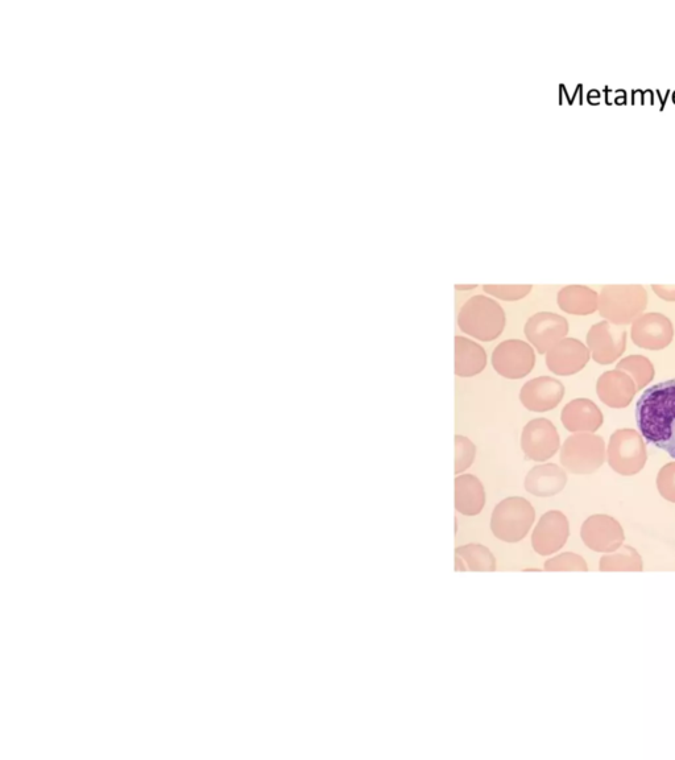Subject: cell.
Masks as SVG:
<instances>
[{
  "mask_svg": "<svg viewBox=\"0 0 675 760\" xmlns=\"http://www.w3.org/2000/svg\"><path fill=\"white\" fill-rule=\"evenodd\" d=\"M636 423L649 444L675 460V379L644 391L636 404Z\"/></svg>",
  "mask_w": 675,
  "mask_h": 760,
  "instance_id": "1",
  "label": "cell"
},
{
  "mask_svg": "<svg viewBox=\"0 0 675 760\" xmlns=\"http://www.w3.org/2000/svg\"><path fill=\"white\" fill-rule=\"evenodd\" d=\"M507 324V316L491 297L476 295L467 300L458 313V326L463 333L482 342L498 340Z\"/></svg>",
  "mask_w": 675,
  "mask_h": 760,
  "instance_id": "2",
  "label": "cell"
},
{
  "mask_svg": "<svg viewBox=\"0 0 675 760\" xmlns=\"http://www.w3.org/2000/svg\"><path fill=\"white\" fill-rule=\"evenodd\" d=\"M648 305V292L643 285H606L599 296V313L611 324L628 325Z\"/></svg>",
  "mask_w": 675,
  "mask_h": 760,
  "instance_id": "3",
  "label": "cell"
},
{
  "mask_svg": "<svg viewBox=\"0 0 675 760\" xmlns=\"http://www.w3.org/2000/svg\"><path fill=\"white\" fill-rule=\"evenodd\" d=\"M536 520L532 503L521 497H509L496 505L491 516V531L504 543H519L528 535Z\"/></svg>",
  "mask_w": 675,
  "mask_h": 760,
  "instance_id": "4",
  "label": "cell"
},
{
  "mask_svg": "<svg viewBox=\"0 0 675 760\" xmlns=\"http://www.w3.org/2000/svg\"><path fill=\"white\" fill-rule=\"evenodd\" d=\"M607 456L611 469L624 477L640 473L648 460L643 436L629 428L612 433Z\"/></svg>",
  "mask_w": 675,
  "mask_h": 760,
  "instance_id": "5",
  "label": "cell"
},
{
  "mask_svg": "<svg viewBox=\"0 0 675 760\" xmlns=\"http://www.w3.org/2000/svg\"><path fill=\"white\" fill-rule=\"evenodd\" d=\"M606 444L600 436L577 433L566 439L561 449V464L573 474H591L604 464Z\"/></svg>",
  "mask_w": 675,
  "mask_h": 760,
  "instance_id": "6",
  "label": "cell"
},
{
  "mask_svg": "<svg viewBox=\"0 0 675 760\" xmlns=\"http://www.w3.org/2000/svg\"><path fill=\"white\" fill-rule=\"evenodd\" d=\"M492 367L505 379L528 377L536 365V353L528 342L507 340L496 346L491 357Z\"/></svg>",
  "mask_w": 675,
  "mask_h": 760,
  "instance_id": "7",
  "label": "cell"
},
{
  "mask_svg": "<svg viewBox=\"0 0 675 760\" xmlns=\"http://www.w3.org/2000/svg\"><path fill=\"white\" fill-rule=\"evenodd\" d=\"M561 446L556 425L544 417L530 420L521 433V449L528 460L545 462L554 457Z\"/></svg>",
  "mask_w": 675,
  "mask_h": 760,
  "instance_id": "8",
  "label": "cell"
},
{
  "mask_svg": "<svg viewBox=\"0 0 675 760\" xmlns=\"http://www.w3.org/2000/svg\"><path fill=\"white\" fill-rule=\"evenodd\" d=\"M588 350L600 365H611L627 348V332L610 321L595 324L587 334Z\"/></svg>",
  "mask_w": 675,
  "mask_h": 760,
  "instance_id": "9",
  "label": "cell"
},
{
  "mask_svg": "<svg viewBox=\"0 0 675 760\" xmlns=\"http://www.w3.org/2000/svg\"><path fill=\"white\" fill-rule=\"evenodd\" d=\"M524 333L533 348L545 354L567 336L569 322L557 313L540 312L529 317Z\"/></svg>",
  "mask_w": 675,
  "mask_h": 760,
  "instance_id": "10",
  "label": "cell"
},
{
  "mask_svg": "<svg viewBox=\"0 0 675 760\" xmlns=\"http://www.w3.org/2000/svg\"><path fill=\"white\" fill-rule=\"evenodd\" d=\"M581 538L591 551L612 553L623 545L625 535L621 524L612 516L592 515L583 523Z\"/></svg>",
  "mask_w": 675,
  "mask_h": 760,
  "instance_id": "11",
  "label": "cell"
},
{
  "mask_svg": "<svg viewBox=\"0 0 675 760\" xmlns=\"http://www.w3.org/2000/svg\"><path fill=\"white\" fill-rule=\"evenodd\" d=\"M674 328L672 321L661 313H645L633 321V344L646 350H662L672 344Z\"/></svg>",
  "mask_w": 675,
  "mask_h": 760,
  "instance_id": "12",
  "label": "cell"
},
{
  "mask_svg": "<svg viewBox=\"0 0 675 760\" xmlns=\"http://www.w3.org/2000/svg\"><path fill=\"white\" fill-rule=\"evenodd\" d=\"M570 536V524L561 511H549L541 516L532 535L534 552L550 556L563 548Z\"/></svg>",
  "mask_w": 675,
  "mask_h": 760,
  "instance_id": "13",
  "label": "cell"
},
{
  "mask_svg": "<svg viewBox=\"0 0 675 760\" xmlns=\"http://www.w3.org/2000/svg\"><path fill=\"white\" fill-rule=\"evenodd\" d=\"M590 361V350L575 338H563L546 353V366L559 377H569L585 369Z\"/></svg>",
  "mask_w": 675,
  "mask_h": 760,
  "instance_id": "14",
  "label": "cell"
},
{
  "mask_svg": "<svg viewBox=\"0 0 675 760\" xmlns=\"http://www.w3.org/2000/svg\"><path fill=\"white\" fill-rule=\"evenodd\" d=\"M565 396V386L552 377H538L525 383L520 391V402L530 412L554 410Z\"/></svg>",
  "mask_w": 675,
  "mask_h": 760,
  "instance_id": "15",
  "label": "cell"
},
{
  "mask_svg": "<svg viewBox=\"0 0 675 760\" xmlns=\"http://www.w3.org/2000/svg\"><path fill=\"white\" fill-rule=\"evenodd\" d=\"M599 399L611 408H625L635 398L637 387L627 373L612 370L604 373L596 384Z\"/></svg>",
  "mask_w": 675,
  "mask_h": 760,
  "instance_id": "16",
  "label": "cell"
},
{
  "mask_svg": "<svg viewBox=\"0 0 675 760\" xmlns=\"http://www.w3.org/2000/svg\"><path fill=\"white\" fill-rule=\"evenodd\" d=\"M563 427L573 433H594L603 425L604 417L592 400L575 399L562 410Z\"/></svg>",
  "mask_w": 675,
  "mask_h": 760,
  "instance_id": "17",
  "label": "cell"
},
{
  "mask_svg": "<svg viewBox=\"0 0 675 760\" xmlns=\"http://www.w3.org/2000/svg\"><path fill=\"white\" fill-rule=\"evenodd\" d=\"M567 475L556 464L534 466L525 478V490L538 498H550L565 489Z\"/></svg>",
  "mask_w": 675,
  "mask_h": 760,
  "instance_id": "18",
  "label": "cell"
},
{
  "mask_svg": "<svg viewBox=\"0 0 675 760\" xmlns=\"http://www.w3.org/2000/svg\"><path fill=\"white\" fill-rule=\"evenodd\" d=\"M486 506V491L479 478L472 474L455 478V508L459 514L476 516Z\"/></svg>",
  "mask_w": 675,
  "mask_h": 760,
  "instance_id": "19",
  "label": "cell"
},
{
  "mask_svg": "<svg viewBox=\"0 0 675 760\" xmlns=\"http://www.w3.org/2000/svg\"><path fill=\"white\" fill-rule=\"evenodd\" d=\"M487 353L483 346L469 338L455 337V375L472 378L482 374L487 366Z\"/></svg>",
  "mask_w": 675,
  "mask_h": 760,
  "instance_id": "20",
  "label": "cell"
},
{
  "mask_svg": "<svg viewBox=\"0 0 675 760\" xmlns=\"http://www.w3.org/2000/svg\"><path fill=\"white\" fill-rule=\"evenodd\" d=\"M557 303L569 315L587 316L598 311L599 295L585 285H569L559 291Z\"/></svg>",
  "mask_w": 675,
  "mask_h": 760,
  "instance_id": "21",
  "label": "cell"
},
{
  "mask_svg": "<svg viewBox=\"0 0 675 760\" xmlns=\"http://www.w3.org/2000/svg\"><path fill=\"white\" fill-rule=\"evenodd\" d=\"M455 569L458 572H495L496 559L482 544H467L455 549Z\"/></svg>",
  "mask_w": 675,
  "mask_h": 760,
  "instance_id": "22",
  "label": "cell"
},
{
  "mask_svg": "<svg viewBox=\"0 0 675 760\" xmlns=\"http://www.w3.org/2000/svg\"><path fill=\"white\" fill-rule=\"evenodd\" d=\"M599 569L602 572H641L644 569V563L635 548L625 545L623 548L620 547L619 552L603 556L600 559Z\"/></svg>",
  "mask_w": 675,
  "mask_h": 760,
  "instance_id": "23",
  "label": "cell"
},
{
  "mask_svg": "<svg viewBox=\"0 0 675 760\" xmlns=\"http://www.w3.org/2000/svg\"><path fill=\"white\" fill-rule=\"evenodd\" d=\"M616 370L624 371L636 383L637 391L648 386L656 375L652 362L644 355H629L617 363Z\"/></svg>",
  "mask_w": 675,
  "mask_h": 760,
  "instance_id": "24",
  "label": "cell"
},
{
  "mask_svg": "<svg viewBox=\"0 0 675 760\" xmlns=\"http://www.w3.org/2000/svg\"><path fill=\"white\" fill-rule=\"evenodd\" d=\"M545 570L548 572H587L588 567L582 556L567 552L546 561Z\"/></svg>",
  "mask_w": 675,
  "mask_h": 760,
  "instance_id": "25",
  "label": "cell"
},
{
  "mask_svg": "<svg viewBox=\"0 0 675 760\" xmlns=\"http://www.w3.org/2000/svg\"><path fill=\"white\" fill-rule=\"evenodd\" d=\"M476 446L466 436H455V474L466 472L474 464Z\"/></svg>",
  "mask_w": 675,
  "mask_h": 760,
  "instance_id": "26",
  "label": "cell"
},
{
  "mask_svg": "<svg viewBox=\"0 0 675 760\" xmlns=\"http://www.w3.org/2000/svg\"><path fill=\"white\" fill-rule=\"evenodd\" d=\"M484 292L504 301L524 299L532 291V285H484Z\"/></svg>",
  "mask_w": 675,
  "mask_h": 760,
  "instance_id": "27",
  "label": "cell"
},
{
  "mask_svg": "<svg viewBox=\"0 0 675 760\" xmlns=\"http://www.w3.org/2000/svg\"><path fill=\"white\" fill-rule=\"evenodd\" d=\"M657 489L666 501L675 503V462L665 465L657 477Z\"/></svg>",
  "mask_w": 675,
  "mask_h": 760,
  "instance_id": "28",
  "label": "cell"
},
{
  "mask_svg": "<svg viewBox=\"0 0 675 760\" xmlns=\"http://www.w3.org/2000/svg\"><path fill=\"white\" fill-rule=\"evenodd\" d=\"M652 288L660 299L675 301V285H652Z\"/></svg>",
  "mask_w": 675,
  "mask_h": 760,
  "instance_id": "29",
  "label": "cell"
}]
</instances>
